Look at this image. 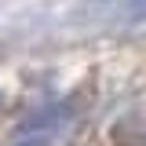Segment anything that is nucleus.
I'll list each match as a JSON object with an SVG mask.
<instances>
[{
  "label": "nucleus",
  "mask_w": 146,
  "mask_h": 146,
  "mask_svg": "<svg viewBox=\"0 0 146 146\" xmlns=\"http://www.w3.org/2000/svg\"><path fill=\"white\" fill-rule=\"evenodd\" d=\"M0 110H4V95H0Z\"/></svg>",
  "instance_id": "f257e3e1"
}]
</instances>
